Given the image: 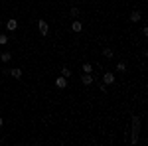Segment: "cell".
<instances>
[{
	"mask_svg": "<svg viewBox=\"0 0 148 146\" xmlns=\"http://www.w3.org/2000/svg\"><path fill=\"white\" fill-rule=\"evenodd\" d=\"M4 26H6V30H8V32H16V30H18V20H16V18H10Z\"/></svg>",
	"mask_w": 148,
	"mask_h": 146,
	"instance_id": "4",
	"label": "cell"
},
{
	"mask_svg": "<svg viewBox=\"0 0 148 146\" xmlns=\"http://www.w3.org/2000/svg\"><path fill=\"white\" fill-rule=\"evenodd\" d=\"M71 32H75V34H81V32H83V24H81L77 18L71 22Z\"/></svg>",
	"mask_w": 148,
	"mask_h": 146,
	"instance_id": "6",
	"label": "cell"
},
{
	"mask_svg": "<svg viewBox=\"0 0 148 146\" xmlns=\"http://www.w3.org/2000/svg\"><path fill=\"white\" fill-rule=\"evenodd\" d=\"M114 69H116V73H126V61H119Z\"/></svg>",
	"mask_w": 148,
	"mask_h": 146,
	"instance_id": "11",
	"label": "cell"
},
{
	"mask_svg": "<svg viewBox=\"0 0 148 146\" xmlns=\"http://www.w3.org/2000/svg\"><path fill=\"white\" fill-rule=\"evenodd\" d=\"M128 18H130V22H134V24H136V22H140V20H142V14H140V10H132Z\"/></svg>",
	"mask_w": 148,
	"mask_h": 146,
	"instance_id": "8",
	"label": "cell"
},
{
	"mask_svg": "<svg viewBox=\"0 0 148 146\" xmlns=\"http://www.w3.org/2000/svg\"><path fill=\"white\" fill-rule=\"evenodd\" d=\"M114 81H116V77H114L113 71H105V73H103V83H105V85H113Z\"/></svg>",
	"mask_w": 148,
	"mask_h": 146,
	"instance_id": "3",
	"label": "cell"
},
{
	"mask_svg": "<svg viewBox=\"0 0 148 146\" xmlns=\"http://www.w3.org/2000/svg\"><path fill=\"white\" fill-rule=\"evenodd\" d=\"M2 124H4V119H2V117H0V128H2Z\"/></svg>",
	"mask_w": 148,
	"mask_h": 146,
	"instance_id": "18",
	"label": "cell"
},
{
	"mask_svg": "<svg viewBox=\"0 0 148 146\" xmlns=\"http://www.w3.org/2000/svg\"><path fill=\"white\" fill-rule=\"evenodd\" d=\"M99 89H101L103 93H107V85H105V83H101V85H99Z\"/></svg>",
	"mask_w": 148,
	"mask_h": 146,
	"instance_id": "17",
	"label": "cell"
},
{
	"mask_svg": "<svg viewBox=\"0 0 148 146\" xmlns=\"http://www.w3.org/2000/svg\"><path fill=\"white\" fill-rule=\"evenodd\" d=\"M10 77H14V79H20L24 75V71H22V67H14V69H10V73H8Z\"/></svg>",
	"mask_w": 148,
	"mask_h": 146,
	"instance_id": "9",
	"label": "cell"
},
{
	"mask_svg": "<svg viewBox=\"0 0 148 146\" xmlns=\"http://www.w3.org/2000/svg\"><path fill=\"white\" fill-rule=\"evenodd\" d=\"M138 136H140V117L132 114V123H130V144H136Z\"/></svg>",
	"mask_w": 148,
	"mask_h": 146,
	"instance_id": "1",
	"label": "cell"
},
{
	"mask_svg": "<svg viewBox=\"0 0 148 146\" xmlns=\"http://www.w3.org/2000/svg\"><path fill=\"white\" fill-rule=\"evenodd\" d=\"M103 56L107 57V59H111V57L114 56V51L111 49V47H103Z\"/></svg>",
	"mask_w": 148,
	"mask_h": 146,
	"instance_id": "14",
	"label": "cell"
},
{
	"mask_svg": "<svg viewBox=\"0 0 148 146\" xmlns=\"http://www.w3.org/2000/svg\"><path fill=\"white\" fill-rule=\"evenodd\" d=\"M0 26H2V20H0Z\"/></svg>",
	"mask_w": 148,
	"mask_h": 146,
	"instance_id": "19",
	"label": "cell"
},
{
	"mask_svg": "<svg viewBox=\"0 0 148 146\" xmlns=\"http://www.w3.org/2000/svg\"><path fill=\"white\" fill-rule=\"evenodd\" d=\"M81 71H83V73H93V65H91V63H83Z\"/></svg>",
	"mask_w": 148,
	"mask_h": 146,
	"instance_id": "15",
	"label": "cell"
},
{
	"mask_svg": "<svg viewBox=\"0 0 148 146\" xmlns=\"http://www.w3.org/2000/svg\"><path fill=\"white\" fill-rule=\"evenodd\" d=\"M93 81H95V79H93L91 73H83V75H81V83H83V85H87V87L93 85Z\"/></svg>",
	"mask_w": 148,
	"mask_h": 146,
	"instance_id": "7",
	"label": "cell"
},
{
	"mask_svg": "<svg viewBox=\"0 0 148 146\" xmlns=\"http://www.w3.org/2000/svg\"><path fill=\"white\" fill-rule=\"evenodd\" d=\"M59 75H63L65 79H69L71 75H73V71H71L69 67H65V65H63V67H61V73H59Z\"/></svg>",
	"mask_w": 148,
	"mask_h": 146,
	"instance_id": "13",
	"label": "cell"
},
{
	"mask_svg": "<svg viewBox=\"0 0 148 146\" xmlns=\"http://www.w3.org/2000/svg\"><path fill=\"white\" fill-rule=\"evenodd\" d=\"M56 87L57 89H65V87H67V79L63 77V75H57L56 77Z\"/></svg>",
	"mask_w": 148,
	"mask_h": 146,
	"instance_id": "5",
	"label": "cell"
},
{
	"mask_svg": "<svg viewBox=\"0 0 148 146\" xmlns=\"http://www.w3.org/2000/svg\"><path fill=\"white\" fill-rule=\"evenodd\" d=\"M79 14H81V10L77 8V6H71V10H69V16L75 20V18H79Z\"/></svg>",
	"mask_w": 148,
	"mask_h": 146,
	"instance_id": "12",
	"label": "cell"
},
{
	"mask_svg": "<svg viewBox=\"0 0 148 146\" xmlns=\"http://www.w3.org/2000/svg\"><path fill=\"white\" fill-rule=\"evenodd\" d=\"M38 32L42 34V38H47V34H49V24L46 20H38Z\"/></svg>",
	"mask_w": 148,
	"mask_h": 146,
	"instance_id": "2",
	"label": "cell"
},
{
	"mask_svg": "<svg viewBox=\"0 0 148 146\" xmlns=\"http://www.w3.org/2000/svg\"><path fill=\"white\" fill-rule=\"evenodd\" d=\"M0 44H2V45L8 44V36H6V34H0Z\"/></svg>",
	"mask_w": 148,
	"mask_h": 146,
	"instance_id": "16",
	"label": "cell"
},
{
	"mask_svg": "<svg viewBox=\"0 0 148 146\" xmlns=\"http://www.w3.org/2000/svg\"><path fill=\"white\" fill-rule=\"evenodd\" d=\"M12 59V53H8V51H0V61L2 63H10Z\"/></svg>",
	"mask_w": 148,
	"mask_h": 146,
	"instance_id": "10",
	"label": "cell"
}]
</instances>
